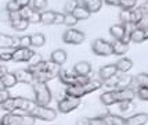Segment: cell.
<instances>
[{
    "label": "cell",
    "mask_w": 148,
    "mask_h": 125,
    "mask_svg": "<svg viewBox=\"0 0 148 125\" xmlns=\"http://www.w3.org/2000/svg\"><path fill=\"white\" fill-rule=\"evenodd\" d=\"M35 119L36 118L29 113H24V114L6 113L0 121H1L3 125H33Z\"/></svg>",
    "instance_id": "1"
},
{
    "label": "cell",
    "mask_w": 148,
    "mask_h": 125,
    "mask_svg": "<svg viewBox=\"0 0 148 125\" xmlns=\"http://www.w3.org/2000/svg\"><path fill=\"white\" fill-rule=\"evenodd\" d=\"M33 93H35V103L36 106H49L51 103V90L43 82H33Z\"/></svg>",
    "instance_id": "2"
},
{
    "label": "cell",
    "mask_w": 148,
    "mask_h": 125,
    "mask_svg": "<svg viewBox=\"0 0 148 125\" xmlns=\"http://www.w3.org/2000/svg\"><path fill=\"white\" fill-rule=\"evenodd\" d=\"M31 114L36 119H42V121H47V122L54 121L57 118V111L49 106H36Z\"/></svg>",
    "instance_id": "3"
},
{
    "label": "cell",
    "mask_w": 148,
    "mask_h": 125,
    "mask_svg": "<svg viewBox=\"0 0 148 125\" xmlns=\"http://www.w3.org/2000/svg\"><path fill=\"white\" fill-rule=\"evenodd\" d=\"M80 102L82 100L79 99V97H72V96H66L65 95L64 99H61L58 102V113H61V114H68V113L73 111L75 108H77L79 106H80Z\"/></svg>",
    "instance_id": "4"
},
{
    "label": "cell",
    "mask_w": 148,
    "mask_h": 125,
    "mask_svg": "<svg viewBox=\"0 0 148 125\" xmlns=\"http://www.w3.org/2000/svg\"><path fill=\"white\" fill-rule=\"evenodd\" d=\"M91 50L97 56H111L112 54V43L105 39H96L91 43Z\"/></svg>",
    "instance_id": "5"
},
{
    "label": "cell",
    "mask_w": 148,
    "mask_h": 125,
    "mask_svg": "<svg viewBox=\"0 0 148 125\" xmlns=\"http://www.w3.org/2000/svg\"><path fill=\"white\" fill-rule=\"evenodd\" d=\"M84 33L82 31H77V29H73V28H68L66 31L62 35V40L68 45H80L84 40Z\"/></svg>",
    "instance_id": "6"
},
{
    "label": "cell",
    "mask_w": 148,
    "mask_h": 125,
    "mask_svg": "<svg viewBox=\"0 0 148 125\" xmlns=\"http://www.w3.org/2000/svg\"><path fill=\"white\" fill-rule=\"evenodd\" d=\"M116 103H122V102H133L136 99V90L129 86V88H123V89H114Z\"/></svg>",
    "instance_id": "7"
},
{
    "label": "cell",
    "mask_w": 148,
    "mask_h": 125,
    "mask_svg": "<svg viewBox=\"0 0 148 125\" xmlns=\"http://www.w3.org/2000/svg\"><path fill=\"white\" fill-rule=\"evenodd\" d=\"M35 52H32L29 47H17L13 50V61L15 63H28L32 59Z\"/></svg>",
    "instance_id": "8"
},
{
    "label": "cell",
    "mask_w": 148,
    "mask_h": 125,
    "mask_svg": "<svg viewBox=\"0 0 148 125\" xmlns=\"http://www.w3.org/2000/svg\"><path fill=\"white\" fill-rule=\"evenodd\" d=\"M14 100H15V108L19 110V111L31 114L33 111V108L36 107L35 100H29V99H25V97H14Z\"/></svg>",
    "instance_id": "9"
},
{
    "label": "cell",
    "mask_w": 148,
    "mask_h": 125,
    "mask_svg": "<svg viewBox=\"0 0 148 125\" xmlns=\"http://www.w3.org/2000/svg\"><path fill=\"white\" fill-rule=\"evenodd\" d=\"M65 95H66V96H72V97H79V99H82L83 96H86L84 86L77 85V84L66 85V88H65Z\"/></svg>",
    "instance_id": "10"
},
{
    "label": "cell",
    "mask_w": 148,
    "mask_h": 125,
    "mask_svg": "<svg viewBox=\"0 0 148 125\" xmlns=\"http://www.w3.org/2000/svg\"><path fill=\"white\" fill-rule=\"evenodd\" d=\"M148 124V114L147 113H137L126 118V125H147Z\"/></svg>",
    "instance_id": "11"
},
{
    "label": "cell",
    "mask_w": 148,
    "mask_h": 125,
    "mask_svg": "<svg viewBox=\"0 0 148 125\" xmlns=\"http://www.w3.org/2000/svg\"><path fill=\"white\" fill-rule=\"evenodd\" d=\"M58 78H60V81L66 86V85H71V84H75L76 74H75L73 70H62V68H61L60 73H58Z\"/></svg>",
    "instance_id": "12"
},
{
    "label": "cell",
    "mask_w": 148,
    "mask_h": 125,
    "mask_svg": "<svg viewBox=\"0 0 148 125\" xmlns=\"http://www.w3.org/2000/svg\"><path fill=\"white\" fill-rule=\"evenodd\" d=\"M100 79L101 81H107V79L115 77L118 74V68H116L115 64H108V66H104L100 68Z\"/></svg>",
    "instance_id": "13"
},
{
    "label": "cell",
    "mask_w": 148,
    "mask_h": 125,
    "mask_svg": "<svg viewBox=\"0 0 148 125\" xmlns=\"http://www.w3.org/2000/svg\"><path fill=\"white\" fill-rule=\"evenodd\" d=\"M116 68H118V73L121 74H127L133 68V61L130 59H126V57H122V59H119L118 61L115 63Z\"/></svg>",
    "instance_id": "14"
},
{
    "label": "cell",
    "mask_w": 148,
    "mask_h": 125,
    "mask_svg": "<svg viewBox=\"0 0 148 125\" xmlns=\"http://www.w3.org/2000/svg\"><path fill=\"white\" fill-rule=\"evenodd\" d=\"M73 71L76 75H84V77H89L91 73V64L87 61H79L75 64L73 67Z\"/></svg>",
    "instance_id": "15"
},
{
    "label": "cell",
    "mask_w": 148,
    "mask_h": 125,
    "mask_svg": "<svg viewBox=\"0 0 148 125\" xmlns=\"http://www.w3.org/2000/svg\"><path fill=\"white\" fill-rule=\"evenodd\" d=\"M14 74L17 77V81L21 84H33V74L29 70H18Z\"/></svg>",
    "instance_id": "16"
},
{
    "label": "cell",
    "mask_w": 148,
    "mask_h": 125,
    "mask_svg": "<svg viewBox=\"0 0 148 125\" xmlns=\"http://www.w3.org/2000/svg\"><path fill=\"white\" fill-rule=\"evenodd\" d=\"M110 33L111 36L115 40H122L126 35V29H125V25L122 24H116V25H112L110 28Z\"/></svg>",
    "instance_id": "17"
},
{
    "label": "cell",
    "mask_w": 148,
    "mask_h": 125,
    "mask_svg": "<svg viewBox=\"0 0 148 125\" xmlns=\"http://www.w3.org/2000/svg\"><path fill=\"white\" fill-rule=\"evenodd\" d=\"M80 4L86 7L90 13H97L103 7V0H82Z\"/></svg>",
    "instance_id": "18"
},
{
    "label": "cell",
    "mask_w": 148,
    "mask_h": 125,
    "mask_svg": "<svg viewBox=\"0 0 148 125\" xmlns=\"http://www.w3.org/2000/svg\"><path fill=\"white\" fill-rule=\"evenodd\" d=\"M127 50H129V43H125L123 40H115L112 43V54L123 56Z\"/></svg>",
    "instance_id": "19"
},
{
    "label": "cell",
    "mask_w": 148,
    "mask_h": 125,
    "mask_svg": "<svg viewBox=\"0 0 148 125\" xmlns=\"http://www.w3.org/2000/svg\"><path fill=\"white\" fill-rule=\"evenodd\" d=\"M145 40V35H144V28L136 26L134 29L130 32V42L133 43H143Z\"/></svg>",
    "instance_id": "20"
},
{
    "label": "cell",
    "mask_w": 148,
    "mask_h": 125,
    "mask_svg": "<svg viewBox=\"0 0 148 125\" xmlns=\"http://www.w3.org/2000/svg\"><path fill=\"white\" fill-rule=\"evenodd\" d=\"M53 63H56L58 66H62L65 61H66V52L62 50V49H57L51 53V57H50Z\"/></svg>",
    "instance_id": "21"
},
{
    "label": "cell",
    "mask_w": 148,
    "mask_h": 125,
    "mask_svg": "<svg viewBox=\"0 0 148 125\" xmlns=\"http://www.w3.org/2000/svg\"><path fill=\"white\" fill-rule=\"evenodd\" d=\"M1 81H3V85H4V88H6V89L14 88V86L18 84L15 74H14V73H8V71H7L3 77H1Z\"/></svg>",
    "instance_id": "22"
},
{
    "label": "cell",
    "mask_w": 148,
    "mask_h": 125,
    "mask_svg": "<svg viewBox=\"0 0 148 125\" xmlns=\"http://www.w3.org/2000/svg\"><path fill=\"white\" fill-rule=\"evenodd\" d=\"M103 85H104V81H101V79H90L84 85V92H86V95L93 93V92H96V90H98Z\"/></svg>",
    "instance_id": "23"
},
{
    "label": "cell",
    "mask_w": 148,
    "mask_h": 125,
    "mask_svg": "<svg viewBox=\"0 0 148 125\" xmlns=\"http://www.w3.org/2000/svg\"><path fill=\"white\" fill-rule=\"evenodd\" d=\"M100 100H101L103 106H107V107L116 104V99H115V95H114V90H107V92H104L103 95L100 96Z\"/></svg>",
    "instance_id": "24"
},
{
    "label": "cell",
    "mask_w": 148,
    "mask_h": 125,
    "mask_svg": "<svg viewBox=\"0 0 148 125\" xmlns=\"http://www.w3.org/2000/svg\"><path fill=\"white\" fill-rule=\"evenodd\" d=\"M143 18H144V14H143L140 7H134V8L130 10V22H132V24L138 25L143 21Z\"/></svg>",
    "instance_id": "25"
},
{
    "label": "cell",
    "mask_w": 148,
    "mask_h": 125,
    "mask_svg": "<svg viewBox=\"0 0 148 125\" xmlns=\"http://www.w3.org/2000/svg\"><path fill=\"white\" fill-rule=\"evenodd\" d=\"M73 15H75V17H76L77 20L79 21H82V20H87V18H89V17H90V11H89V10H87V8H86V7L84 6H82V4H79V6L76 7V8H75V10H73Z\"/></svg>",
    "instance_id": "26"
},
{
    "label": "cell",
    "mask_w": 148,
    "mask_h": 125,
    "mask_svg": "<svg viewBox=\"0 0 148 125\" xmlns=\"http://www.w3.org/2000/svg\"><path fill=\"white\" fill-rule=\"evenodd\" d=\"M54 79L50 73L47 71H40V73H35L33 74V82H43V84H47L49 81Z\"/></svg>",
    "instance_id": "27"
},
{
    "label": "cell",
    "mask_w": 148,
    "mask_h": 125,
    "mask_svg": "<svg viewBox=\"0 0 148 125\" xmlns=\"http://www.w3.org/2000/svg\"><path fill=\"white\" fill-rule=\"evenodd\" d=\"M133 84V77H130L127 74H122L119 75V81H118V85L116 89H123V88H129Z\"/></svg>",
    "instance_id": "28"
},
{
    "label": "cell",
    "mask_w": 148,
    "mask_h": 125,
    "mask_svg": "<svg viewBox=\"0 0 148 125\" xmlns=\"http://www.w3.org/2000/svg\"><path fill=\"white\" fill-rule=\"evenodd\" d=\"M133 82L137 85V88H148V74L141 73L133 77Z\"/></svg>",
    "instance_id": "29"
},
{
    "label": "cell",
    "mask_w": 148,
    "mask_h": 125,
    "mask_svg": "<svg viewBox=\"0 0 148 125\" xmlns=\"http://www.w3.org/2000/svg\"><path fill=\"white\" fill-rule=\"evenodd\" d=\"M54 17H56V11H43L40 13V22L45 25H51L54 24Z\"/></svg>",
    "instance_id": "30"
},
{
    "label": "cell",
    "mask_w": 148,
    "mask_h": 125,
    "mask_svg": "<svg viewBox=\"0 0 148 125\" xmlns=\"http://www.w3.org/2000/svg\"><path fill=\"white\" fill-rule=\"evenodd\" d=\"M46 43V38L43 33H33L31 35V45L35 47H42Z\"/></svg>",
    "instance_id": "31"
},
{
    "label": "cell",
    "mask_w": 148,
    "mask_h": 125,
    "mask_svg": "<svg viewBox=\"0 0 148 125\" xmlns=\"http://www.w3.org/2000/svg\"><path fill=\"white\" fill-rule=\"evenodd\" d=\"M11 26L15 31H25L29 26V21L25 20V18H18L15 21H11Z\"/></svg>",
    "instance_id": "32"
},
{
    "label": "cell",
    "mask_w": 148,
    "mask_h": 125,
    "mask_svg": "<svg viewBox=\"0 0 148 125\" xmlns=\"http://www.w3.org/2000/svg\"><path fill=\"white\" fill-rule=\"evenodd\" d=\"M0 49H13V36L0 33Z\"/></svg>",
    "instance_id": "33"
},
{
    "label": "cell",
    "mask_w": 148,
    "mask_h": 125,
    "mask_svg": "<svg viewBox=\"0 0 148 125\" xmlns=\"http://www.w3.org/2000/svg\"><path fill=\"white\" fill-rule=\"evenodd\" d=\"M0 107L7 113H14L15 110H17V108H15V100H14V97H11V96H10L7 100H4Z\"/></svg>",
    "instance_id": "34"
},
{
    "label": "cell",
    "mask_w": 148,
    "mask_h": 125,
    "mask_svg": "<svg viewBox=\"0 0 148 125\" xmlns=\"http://www.w3.org/2000/svg\"><path fill=\"white\" fill-rule=\"evenodd\" d=\"M60 70H61V66H58V64H56V63H53L51 60H50V61H46V71L51 74L54 78L58 77Z\"/></svg>",
    "instance_id": "35"
},
{
    "label": "cell",
    "mask_w": 148,
    "mask_h": 125,
    "mask_svg": "<svg viewBox=\"0 0 148 125\" xmlns=\"http://www.w3.org/2000/svg\"><path fill=\"white\" fill-rule=\"evenodd\" d=\"M79 20H77L76 17L73 15V14H65V18H64V25H66L68 28H73V26L76 25Z\"/></svg>",
    "instance_id": "36"
},
{
    "label": "cell",
    "mask_w": 148,
    "mask_h": 125,
    "mask_svg": "<svg viewBox=\"0 0 148 125\" xmlns=\"http://www.w3.org/2000/svg\"><path fill=\"white\" fill-rule=\"evenodd\" d=\"M29 71L32 74L35 73H40V71H46V61H43V60H40L39 63H36V64H33V66H29V68H28Z\"/></svg>",
    "instance_id": "37"
},
{
    "label": "cell",
    "mask_w": 148,
    "mask_h": 125,
    "mask_svg": "<svg viewBox=\"0 0 148 125\" xmlns=\"http://www.w3.org/2000/svg\"><path fill=\"white\" fill-rule=\"evenodd\" d=\"M77 6H79V1H77V0H68V1L65 3V7H64L65 14H72L73 10H75Z\"/></svg>",
    "instance_id": "38"
},
{
    "label": "cell",
    "mask_w": 148,
    "mask_h": 125,
    "mask_svg": "<svg viewBox=\"0 0 148 125\" xmlns=\"http://www.w3.org/2000/svg\"><path fill=\"white\" fill-rule=\"evenodd\" d=\"M32 8L36 11H42L47 7V0H32Z\"/></svg>",
    "instance_id": "39"
},
{
    "label": "cell",
    "mask_w": 148,
    "mask_h": 125,
    "mask_svg": "<svg viewBox=\"0 0 148 125\" xmlns=\"http://www.w3.org/2000/svg\"><path fill=\"white\" fill-rule=\"evenodd\" d=\"M136 4H137V0H121L119 7L122 10H132L136 7Z\"/></svg>",
    "instance_id": "40"
},
{
    "label": "cell",
    "mask_w": 148,
    "mask_h": 125,
    "mask_svg": "<svg viewBox=\"0 0 148 125\" xmlns=\"http://www.w3.org/2000/svg\"><path fill=\"white\" fill-rule=\"evenodd\" d=\"M136 96L143 102H148V88H138L136 90Z\"/></svg>",
    "instance_id": "41"
},
{
    "label": "cell",
    "mask_w": 148,
    "mask_h": 125,
    "mask_svg": "<svg viewBox=\"0 0 148 125\" xmlns=\"http://www.w3.org/2000/svg\"><path fill=\"white\" fill-rule=\"evenodd\" d=\"M118 81H119V77H118V74H116L115 77H112V78L107 79V81H104V85L107 86V88H111L112 90L116 89V85H118Z\"/></svg>",
    "instance_id": "42"
},
{
    "label": "cell",
    "mask_w": 148,
    "mask_h": 125,
    "mask_svg": "<svg viewBox=\"0 0 148 125\" xmlns=\"http://www.w3.org/2000/svg\"><path fill=\"white\" fill-rule=\"evenodd\" d=\"M32 11H33V8H32V7H29V6L21 7V8H19V15H21V18L29 20V17H31Z\"/></svg>",
    "instance_id": "43"
},
{
    "label": "cell",
    "mask_w": 148,
    "mask_h": 125,
    "mask_svg": "<svg viewBox=\"0 0 148 125\" xmlns=\"http://www.w3.org/2000/svg\"><path fill=\"white\" fill-rule=\"evenodd\" d=\"M118 104H119V110L125 113H127L134 108V103L133 102H122V103H118Z\"/></svg>",
    "instance_id": "44"
},
{
    "label": "cell",
    "mask_w": 148,
    "mask_h": 125,
    "mask_svg": "<svg viewBox=\"0 0 148 125\" xmlns=\"http://www.w3.org/2000/svg\"><path fill=\"white\" fill-rule=\"evenodd\" d=\"M19 8H21V7L18 6V3H17L15 0H10V1H8V3L6 4V11H8V13L19 11Z\"/></svg>",
    "instance_id": "45"
},
{
    "label": "cell",
    "mask_w": 148,
    "mask_h": 125,
    "mask_svg": "<svg viewBox=\"0 0 148 125\" xmlns=\"http://www.w3.org/2000/svg\"><path fill=\"white\" fill-rule=\"evenodd\" d=\"M119 20L122 22L123 25L125 24H129L130 22V10H122L119 13Z\"/></svg>",
    "instance_id": "46"
},
{
    "label": "cell",
    "mask_w": 148,
    "mask_h": 125,
    "mask_svg": "<svg viewBox=\"0 0 148 125\" xmlns=\"http://www.w3.org/2000/svg\"><path fill=\"white\" fill-rule=\"evenodd\" d=\"M112 125H126V118H123L122 115L112 114Z\"/></svg>",
    "instance_id": "47"
},
{
    "label": "cell",
    "mask_w": 148,
    "mask_h": 125,
    "mask_svg": "<svg viewBox=\"0 0 148 125\" xmlns=\"http://www.w3.org/2000/svg\"><path fill=\"white\" fill-rule=\"evenodd\" d=\"M31 46H32L31 45V36L25 35V36L19 38V47H31Z\"/></svg>",
    "instance_id": "48"
},
{
    "label": "cell",
    "mask_w": 148,
    "mask_h": 125,
    "mask_svg": "<svg viewBox=\"0 0 148 125\" xmlns=\"http://www.w3.org/2000/svg\"><path fill=\"white\" fill-rule=\"evenodd\" d=\"M28 21H29V24H38V22H40V11H36V10H33Z\"/></svg>",
    "instance_id": "49"
},
{
    "label": "cell",
    "mask_w": 148,
    "mask_h": 125,
    "mask_svg": "<svg viewBox=\"0 0 148 125\" xmlns=\"http://www.w3.org/2000/svg\"><path fill=\"white\" fill-rule=\"evenodd\" d=\"M89 81H90V78H89V77H84V75H76V78H75V84L84 86L87 82H89Z\"/></svg>",
    "instance_id": "50"
},
{
    "label": "cell",
    "mask_w": 148,
    "mask_h": 125,
    "mask_svg": "<svg viewBox=\"0 0 148 125\" xmlns=\"http://www.w3.org/2000/svg\"><path fill=\"white\" fill-rule=\"evenodd\" d=\"M64 18H65V14L56 13V17H54V24H56V25H61V24H64Z\"/></svg>",
    "instance_id": "51"
},
{
    "label": "cell",
    "mask_w": 148,
    "mask_h": 125,
    "mask_svg": "<svg viewBox=\"0 0 148 125\" xmlns=\"http://www.w3.org/2000/svg\"><path fill=\"white\" fill-rule=\"evenodd\" d=\"M90 125H105V122H104V119H103V115L101 117H93V118H90Z\"/></svg>",
    "instance_id": "52"
},
{
    "label": "cell",
    "mask_w": 148,
    "mask_h": 125,
    "mask_svg": "<svg viewBox=\"0 0 148 125\" xmlns=\"http://www.w3.org/2000/svg\"><path fill=\"white\" fill-rule=\"evenodd\" d=\"M10 97V92H8V89H3V90H0V106H1V103L4 102V100H7Z\"/></svg>",
    "instance_id": "53"
},
{
    "label": "cell",
    "mask_w": 148,
    "mask_h": 125,
    "mask_svg": "<svg viewBox=\"0 0 148 125\" xmlns=\"http://www.w3.org/2000/svg\"><path fill=\"white\" fill-rule=\"evenodd\" d=\"M76 125H90V118H87V117H80V118H77Z\"/></svg>",
    "instance_id": "54"
},
{
    "label": "cell",
    "mask_w": 148,
    "mask_h": 125,
    "mask_svg": "<svg viewBox=\"0 0 148 125\" xmlns=\"http://www.w3.org/2000/svg\"><path fill=\"white\" fill-rule=\"evenodd\" d=\"M21 18V15H19V11H14V13H8V21L11 22V21H15Z\"/></svg>",
    "instance_id": "55"
},
{
    "label": "cell",
    "mask_w": 148,
    "mask_h": 125,
    "mask_svg": "<svg viewBox=\"0 0 148 125\" xmlns=\"http://www.w3.org/2000/svg\"><path fill=\"white\" fill-rule=\"evenodd\" d=\"M15 1L18 3L19 7H26V6H29V4H31V1H32V0H15Z\"/></svg>",
    "instance_id": "56"
},
{
    "label": "cell",
    "mask_w": 148,
    "mask_h": 125,
    "mask_svg": "<svg viewBox=\"0 0 148 125\" xmlns=\"http://www.w3.org/2000/svg\"><path fill=\"white\" fill-rule=\"evenodd\" d=\"M140 8H141L143 14H144V17H148V1H145L143 6H140Z\"/></svg>",
    "instance_id": "57"
},
{
    "label": "cell",
    "mask_w": 148,
    "mask_h": 125,
    "mask_svg": "<svg viewBox=\"0 0 148 125\" xmlns=\"http://www.w3.org/2000/svg\"><path fill=\"white\" fill-rule=\"evenodd\" d=\"M108 6H114V7H116V6H119V3H121V0H104Z\"/></svg>",
    "instance_id": "58"
},
{
    "label": "cell",
    "mask_w": 148,
    "mask_h": 125,
    "mask_svg": "<svg viewBox=\"0 0 148 125\" xmlns=\"http://www.w3.org/2000/svg\"><path fill=\"white\" fill-rule=\"evenodd\" d=\"M17 47H19V38L13 36V49H17Z\"/></svg>",
    "instance_id": "59"
},
{
    "label": "cell",
    "mask_w": 148,
    "mask_h": 125,
    "mask_svg": "<svg viewBox=\"0 0 148 125\" xmlns=\"http://www.w3.org/2000/svg\"><path fill=\"white\" fill-rule=\"evenodd\" d=\"M144 35H145V40H148V25L144 26Z\"/></svg>",
    "instance_id": "60"
},
{
    "label": "cell",
    "mask_w": 148,
    "mask_h": 125,
    "mask_svg": "<svg viewBox=\"0 0 148 125\" xmlns=\"http://www.w3.org/2000/svg\"><path fill=\"white\" fill-rule=\"evenodd\" d=\"M3 89H6V88H4V85H3V81H1V78H0V90H3Z\"/></svg>",
    "instance_id": "61"
},
{
    "label": "cell",
    "mask_w": 148,
    "mask_h": 125,
    "mask_svg": "<svg viewBox=\"0 0 148 125\" xmlns=\"http://www.w3.org/2000/svg\"><path fill=\"white\" fill-rule=\"evenodd\" d=\"M0 125H3V124H1V121H0Z\"/></svg>",
    "instance_id": "62"
}]
</instances>
